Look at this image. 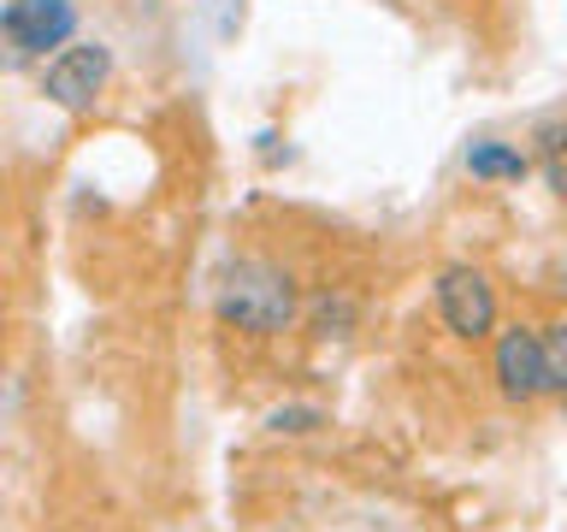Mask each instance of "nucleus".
<instances>
[{"label": "nucleus", "instance_id": "nucleus-1", "mask_svg": "<svg viewBox=\"0 0 567 532\" xmlns=\"http://www.w3.org/2000/svg\"><path fill=\"white\" fill-rule=\"evenodd\" d=\"M219 319L237 331H255V337H272L296 319V278L272 260H237L219 284Z\"/></svg>", "mask_w": 567, "mask_h": 532}, {"label": "nucleus", "instance_id": "nucleus-2", "mask_svg": "<svg viewBox=\"0 0 567 532\" xmlns=\"http://www.w3.org/2000/svg\"><path fill=\"white\" fill-rule=\"evenodd\" d=\"M106 83H113V48L106 42H78V48H60L42 71V95L60 106V113H89Z\"/></svg>", "mask_w": 567, "mask_h": 532}, {"label": "nucleus", "instance_id": "nucleus-3", "mask_svg": "<svg viewBox=\"0 0 567 532\" xmlns=\"http://www.w3.org/2000/svg\"><path fill=\"white\" fill-rule=\"evenodd\" d=\"M437 319L461 344H485L496 331V290L478 266H443L437 273Z\"/></svg>", "mask_w": 567, "mask_h": 532}, {"label": "nucleus", "instance_id": "nucleus-4", "mask_svg": "<svg viewBox=\"0 0 567 532\" xmlns=\"http://www.w3.org/2000/svg\"><path fill=\"white\" fill-rule=\"evenodd\" d=\"M491 372H496V390L508 402H538L549 397V367H544V331L532 326H508L496 331V355H491Z\"/></svg>", "mask_w": 567, "mask_h": 532}, {"label": "nucleus", "instance_id": "nucleus-5", "mask_svg": "<svg viewBox=\"0 0 567 532\" xmlns=\"http://www.w3.org/2000/svg\"><path fill=\"white\" fill-rule=\"evenodd\" d=\"M12 42V60H30V53L65 48L71 30H78V7L71 0H7V18H0Z\"/></svg>", "mask_w": 567, "mask_h": 532}, {"label": "nucleus", "instance_id": "nucleus-6", "mask_svg": "<svg viewBox=\"0 0 567 532\" xmlns=\"http://www.w3.org/2000/svg\"><path fill=\"white\" fill-rule=\"evenodd\" d=\"M467 172L491 177V184H520V177L532 172V160L514 149V142H473V149H467Z\"/></svg>", "mask_w": 567, "mask_h": 532}, {"label": "nucleus", "instance_id": "nucleus-7", "mask_svg": "<svg viewBox=\"0 0 567 532\" xmlns=\"http://www.w3.org/2000/svg\"><path fill=\"white\" fill-rule=\"evenodd\" d=\"M538 172L556 202H567V124H544L538 131Z\"/></svg>", "mask_w": 567, "mask_h": 532}, {"label": "nucleus", "instance_id": "nucleus-8", "mask_svg": "<svg viewBox=\"0 0 567 532\" xmlns=\"http://www.w3.org/2000/svg\"><path fill=\"white\" fill-rule=\"evenodd\" d=\"M354 296H319V308H313V331L319 337H343L349 326H354Z\"/></svg>", "mask_w": 567, "mask_h": 532}, {"label": "nucleus", "instance_id": "nucleus-9", "mask_svg": "<svg viewBox=\"0 0 567 532\" xmlns=\"http://www.w3.org/2000/svg\"><path fill=\"white\" fill-rule=\"evenodd\" d=\"M544 367H549V390L567 397V319L561 326H544Z\"/></svg>", "mask_w": 567, "mask_h": 532}, {"label": "nucleus", "instance_id": "nucleus-10", "mask_svg": "<svg viewBox=\"0 0 567 532\" xmlns=\"http://www.w3.org/2000/svg\"><path fill=\"white\" fill-rule=\"evenodd\" d=\"M319 420H326L319 408H278V415H272V432H313Z\"/></svg>", "mask_w": 567, "mask_h": 532}, {"label": "nucleus", "instance_id": "nucleus-11", "mask_svg": "<svg viewBox=\"0 0 567 532\" xmlns=\"http://www.w3.org/2000/svg\"><path fill=\"white\" fill-rule=\"evenodd\" d=\"M561 402H567V397H561Z\"/></svg>", "mask_w": 567, "mask_h": 532}]
</instances>
